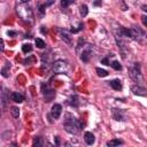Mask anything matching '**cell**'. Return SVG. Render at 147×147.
Masks as SVG:
<instances>
[{"label":"cell","mask_w":147,"mask_h":147,"mask_svg":"<svg viewBox=\"0 0 147 147\" xmlns=\"http://www.w3.org/2000/svg\"><path fill=\"white\" fill-rule=\"evenodd\" d=\"M16 11H17L18 16L24 22H26V23H32L33 22V13H32V9L28 5H25V2L17 5Z\"/></svg>","instance_id":"1"},{"label":"cell","mask_w":147,"mask_h":147,"mask_svg":"<svg viewBox=\"0 0 147 147\" xmlns=\"http://www.w3.org/2000/svg\"><path fill=\"white\" fill-rule=\"evenodd\" d=\"M63 126H64L67 132H69L71 134H76L79 131V129H80V123L75 117H72L71 115L68 114L67 118H65V121L63 123Z\"/></svg>","instance_id":"2"},{"label":"cell","mask_w":147,"mask_h":147,"mask_svg":"<svg viewBox=\"0 0 147 147\" xmlns=\"http://www.w3.org/2000/svg\"><path fill=\"white\" fill-rule=\"evenodd\" d=\"M130 38H132L133 40H136L140 44H147V36L139 28H131L130 29Z\"/></svg>","instance_id":"3"},{"label":"cell","mask_w":147,"mask_h":147,"mask_svg":"<svg viewBox=\"0 0 147 147\" xmlns=\"http://www.w3.org/2000/svg\"><path fill=\"white\" fill-rule=\"evenodd\" d=\"M129 76L138 84L142 83V75H141V70H140V65L139 63H134L132 67H130L129 69Z\"/></svg>","instance_id":"4"},{"label":"cell","mask_w":147,"mask_h":147,"mask_svg":"<svg viewBox=\"0 0 147 147\" xmlns=\"http://www.w3.org/2000/svg\"><path fill=\"white\" fill-rule=\"evenodd\" d=\"M68 69H69V65L63 60H57L53 63V71L55 74H64L68 71Z\"/></svg>","instance_id":"5"},{"label":"cell","mask_w":147,"mask_h":147,"mask_svg":"<svg viewBox=\"0 0 147 147\" xmlns=\"http://www.w3.org/2000/svg\"><path fill=\"white\" fill-rule=\"evenodd\" d=\"M41 91H42V94L45 96V102H49L51 100H53V98L55 96V92L53 90H51L48 87V85H45L42 84L41 85Z\"/></svg>","instance_id":"6"},{"label":"cell","mask_w":147,"mask_h":147,"mask_svg":"<svg viewBox=\"0 0 147 147\" xmlns=\"http://www.w3.org/2000/svg\"><path fill=\"white\" fill-rule=\"evenodd\" d=\"M111 115L115 121H125V113L122 109H111Z\"/></svg>","instance_id":"7"},{"label":"cell","mask_w":147,"mask_h":147,"mask_svg":"<svg viewBox=\"0 0 147 147\" xmlns=\"http://www.w3.org/2000/svg\"><path fill=\"white\" fill-rule=\"evenodd\" d=\"M131 91L134 95H139V96H146L147 95V90H145L144 87H141L139 85L131 86Z\"/></svg>","instance_id":"8"},{"label":"cell","mask_w":147,"mask_h":147,"mask_svg":"<svg viewBox=\"0 0 147 147\" xmlns=\"http://www.w3.org/2000/svg\"><path fill=\"white\" fill-rule=\"evenodd\" d=\"M61 111H62L61 105L55 103V105H53V107H52V109H51V115H52V117H53L54 119H57V118L60 117V115H61Z\"/></svg>","instance_id":"9"},{"label":"cell","mask_w":147,"mask_h":147,"mask_svg":"<svg viewBox=\"0 0 147 147\" xmlns=\"http://www.w3.org/2000/svg\"><path fill=\"white\" fill-rule=\"evenodd\" d=\"M60 36H61V39L64 41V42H67L69 46H71V37H70V34L68 33V31L67 30H63V29H61L60 30Z\"/></svg>","instance_id":"10"},{"label":"cell","mask_w":147,"mask_h":147,"mask_svg":"<svg viewBox=\"0 0 147 147\" xmlns=\"http://www.w3.org/2000/svg\"><path fill=\"white\" fill-rule=\"evenodd\" d=\"M10 99H11L14 102L20 103V102H23V101H24V95H23L22 93H20V92H13V93L10 94Z\"/></svg>","instance_id":"11"},{"label":"cell","mask_w":147,"mask_h":147,"mask_svg":"<svg viewBox=\"0 0 147 147\" xmlns=\"http://www.w3.org/2000/svg\"><path fill=\"white\" fill-rule=\"evenodd\" d=\"M84 140H85V142H86L87 145H93L94 141H95V138H94V136H93L92 132H85V134H84Z\"/></svg>","instance_id":"12"},{"label":"cell","mask_w":147,"mask_h":147,"mask_svg":"<svg viewBox=\"0 0 147 147\" xmlns=\"http://www.w3.org/2000/svg\"><path fill=\"white\" fill-rule=\"evenodd\" d=\"M108 83H109V85H110L115 91L122 90V83H121L119 79H113V80H110V82H108Z\"/></svg>","instance_id":"13"},{"label":"cell","mask_w":147,"mask_h":147,"mask_svg":"<svg viewBox=\"0 0 147 147\" xmlns=\"http://www.w3.org/2000/svg\"><path fill=\"white\" fill-rule=\"evenodd\" d=\"M90 56H91V51H90V49L83 51L82 54H80V60H82L83 62H88Z\"/></svg>","instance_id":"14"},{"label":"cell","mask_w":147,"mask_h":147,"mask_svg":"<svg viewBox=\"0 0 147 147\" xmlns=\"http://www.w3.org/2000/svg\"><path fill=\"white\" fill-rule=\"evenodd\" d=\"M122 144H123V141L119 140V139H113V140L107 141V146H110V147H113V146H119Z\"/></svg>","instance_id":"15"},{"label":"cell","mask_w":147,"mask_h":147,"mask_svg":"<svg viewBox=\"0 0 147 147\" xmlns=\"http://www.w3.org/2000/svg\"><path fill=\"white\" fill-rule=\"evenodd\" d=\"M79 13H80V16L85 17L87 14H88V9H87V6L86 5H82L80 8H79Z\"/></svg>","instance_id":"16"},{"label":"cell","mask_w":147,"mask_h":147,"mask_svg":"<svg viewBox=\"0 0 147 147\" xmlns=\"http://www.w3.org/2000/svg\"><path fill=\"white\" fill-rule=\"evenodd\" d=\"M70 105L74 106V107H77L79 105V101H78V96L77 95H71L70 96Z\"/></svg>","instance_id":"17"},{"label":"cell","mask_w":147,"mask_h":147,"mask_svg":"<svg viewBox=\"0 0 147 147\" xmlns=\"http://www.w3.org/2000/svg\"><path fill=\"white\" fill-rule=\"evenodd\" d=\"M95 71H96V74H98V76H100V77H106V76H108V71H107V70H105V69L96 68V69H95Z\"/></svg>","instance_id":"18"},{"label":"cell","mask_w":147,"mask_h":147,"mask_svg":"<svg viewBox=\"0 0 147 147\" xmlns=\"http://www.w3.org/2000/svg\"><path fill=\"white\" fill-rule=\"evenodd\" d=\"M34 44H36V46H37L38 48H44V47H45V41H44L42 39H40V38H37V39L34 40Z\"/></svg>","instance_id":"19"},{"label":"cell","mask_w":147,"mask_h":147,"mask_svg":"<svg viewBox=\"0 0 147 147\" xmlns=\"http://www.w3.org/2000/svg\"><path fill=\"white\" fill-rule=\"evenodd\" d=\"M10 114H11V116L13 117H18V115H20V109L17 108V107H11L10 108Z\"/></svg>","instance_id":"20"},{"label":"cell","mask_w":147,"mask_h":147,"mask_svg":"<svg viewBox=\"0 0 147 147\" xmlns=\"http://www.w3.org/2000/svg\"><path fill=\"white\" fill-rule=\"evenodd\" d=\"M22 51H23V53H29V52H31L32 51V46L30 45V44H24L23 46H22Z\"/></svg>","instance_id":"21"},{"label":"cell","mask_w":147,"mask_h":147,"mask_svg":"<svg viewBox=\"0 0 147 147\" xmlns=\"http://www.w3.org/2000/svg\"><path fill=\"white\" fill-rule=\"evenodd\" d=\"M10 68V63H6V65L2 68L1 72H2V76L3 77H8V69Z\"/></svg>","instance_id":"22"},{"label":"cell","mask_w":147,"mask_h":147,"mask_svg":"<svg viewBox=\"0 0 147 147\" xmlns=\"http://www.w3.org/2000/svg\"><path fill=\"white\" fill-rule=\"evenodd\" d=\"M110 67H113L115 70H121V69H122V65L118 63V61H113V62L110 63Z\"/></svg>","instance_id":"23"},{"label":"cell","mask_w":147,"mask_h":147,"mask_svg":"<svg viewBox=\"0 0 147 147\" xmlns=\"http://www.w3.org/2000/svg\"><path fill=\"white\" fill-rule=\"evenodd\" d=\"M74 1H75V0H61V6L65 8V7L70 6V5H71Z\"/></svg>","instance_id":"24"},{"label":"cell","mask_w":147,"mask_h":147,"mask_svg":"<svg viewBox=\"0 0 147 147\" xmlns=\"http://www.w3.org/2000/svg\"><path fill=\"white\" fill-rule=\"evenodd\" d=\"M33 146H38V147L41 146V140H40L39 137H36V138H34V140H33Z\"/></svg>","instance_id":"25"},{"label":"cell","mask_w":147,"mask_h":147,"mask_svg":"<svg viewBox=\"0 0 147 147\" xmlns=\"http://www.w3.org/2000/svg\"><path fill=\"white\" fill-rule=\"evenodd\" d=\"M6 102H7V96H6V91L3 90V92H2V107L3 108L6 106Z\"/></svg>","instance_id":"26"},{"label":"cell","mask_w":147,"mask_h":147,"mask_svg":"<svg viewBox=\"0 0 147 147\" xmlns=\"http://www.w3.org/2000/svg\"><path fill=\"white\" fill-rule=\"evenodd\" d=\"M45 8H46V3H45V5H41V6L39 7V13H40L41 16H44V14H45Z\"/></svg>","instance_id":"27"},{"label":"cell","mask_w":147,"mask_h":147,"mask_svg":"<svg viewBox=\"0 0 147 147\" xmlns=\"http://www.w3.org/2000/svg\"><path fill=\"white\" fill-rule=\"evenodd\" d=\"M141 22H142V24L147 28V16H145V15H142L141 16Z\"/></svg>","instance_id":"28"},{"label":"cell","mask_w":147,"mask_h":147,"mask_svg":"<svg viewBox=\"0 0 147 147\" xmlns=\"http://www.w3.org/2000/svg\"><path fill=\"white\" fill-rule=\"evenodd\" d=\"M101 62H102V63H105L106 65H110V62L108 61V57H105V59H102V60H101Z\"/></svg>","instance_id":"29"},{"label":"cell","mask_w":147,"mask_h":147,"mask_svg":"<svg viewBox=\"0 0 147 147\" xmlns=\"http://www.w3.org/2000/svg\"><path fill=\"white\" fill-rule=\"evenodd\" d=\"M93 5H94V6H101V5H102V2H101V0H96V1H94V2H93Z\"/></svg>","instance_id":"30"},{"label":"cell","mask_w":147,"mask_h":147,"mask_svg":"<svg viewBox=\"0 0 147 147\" xmlns=\"http://www.w3.org/2000/svg\"><path fill=\"white\" fill-rule=\"evenodd\" d=\"M7 33H8V36H16V32H14V31H8Z\"/></svg>","instance_id":"31"},{"label":"cell","mask_w":147,"mask_h":147,"mask_svg":"<svg viewBox=\"0 0 147 147\" xmlns=\"http://www.w3.org/2000/svg\"><path fill=\"white\" fill-rule=\"evenodd\" d=\"M53 2H54V0H47V2H46V6H51Z\"/></svg>","instance_id":"32"},{"label":"cell","mask_w":147,"mask_h":147,"mask_svg":"<svg viewBox=\"0 0 147 147\" xmlns=\"http://www.w3.org/2000/svg\"><path fill=\"white\" fill-rule=\"evenodd\" d=\"M141 9L147 13V5H142V6H141Z\"/></svg>","instance_id":"33"},{"label":"cell","mask_w":147,"mask_h":147,"mask_svg":"<svg viewBox=\"0 0 147 147\" xmlns=\"http://www.w3.org/2000/svg\"><path fill=\"white\" fill-rule=\"evenodd\" d=\"M54 139H55V142H56V145L59 146V145H60V141H59V137H55Z\"/></svg>","instance_id":"34"},{"label":"cell","mask_w":147,"mask_h":147,"mask_svg":"<svg viewBox=\"0 0 147 147\" xmlns=\"http://www.w3.org/2000/svg\"><path fill=\"white\" fill-rule=\"evenodd\" d=\"M21 1H22V2H28L29 0H21Z\"/></svg>","instance_id":"35"}]
</instances>
